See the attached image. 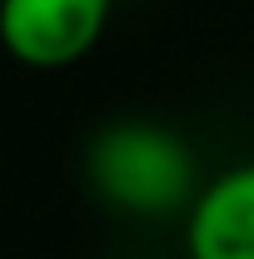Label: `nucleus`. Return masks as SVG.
<instances>
[{
    "mask_svg": "<svg viewBox=\"0 0 254 259\" xmlns=\"http://www.w3.org/2000/svg\"><path fill=\"white\" fill-rule=\"evenodd\" d=\"M185 249L190 259H254V164H239L194 194Z\"/></svg>",
    "mask_w": 254,
    "mask_h": 259,
    "instance_id": "3",
    "label": "nucleus"
},
{
    "mask_svg": "<svg viewBox=\"0 0 254 259\" xmlns=\"http://www.w3.org/2000/svg\"><path fill=\"white\" fill-rule=\"evenodd\" d=\"M85 169L90 185L130 214H170L180 204H194L199 194L190 145L150 120H120L100 130Z\"/></svg>",
    "mask_w": 254,
    "mask_h": 259,
    "instance_id": "1",
    "label": "nucleus"
},
{
    "mask_svg": "<svg viewBox=\"0 0 254 259\" xmlns=\"http://www.w3.org/2000/svg\"><path fill=\"white\" fill-rule=\"evenodd\" d=\"M110 25V0H0V45L30 70L85 60Z\"/></svg>",
    "mask_w": 254,
    "mask_h": 259,
    "instance_id": "2",
    "label": "nucleus"
}]
</instances>
